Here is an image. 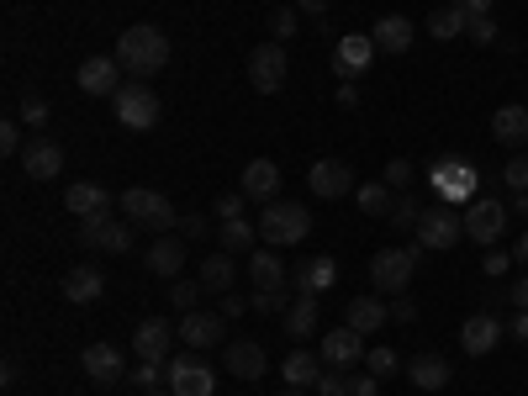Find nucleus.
Returning a JSON list of instances; mask_svg holds the SVG:
<instances>
[{"label":"nucleus","mask_w":528,"mask_h":396,"mask_svg":"<svg viewBox=\"0 0 528 396\" xmlns=\"http://www.w3.org/2000/svg\"><path fill=\"white\" fill-rule=\"evenodd\" d=\"M117 64L127 69V74H159L164 64H169V37L159 32V27H148V22H138V27H127L122 37H117Z\"/></svg>","instance_id":"1"},{"label":"nucleus","mask_w":528,"mask_h":396,"mask_svg":"<svg viewBox=\"0 0 528 396\" xmlns=\"http://www.w3.org/2000/svg\"><path fill=\"white\" fill-rule=\"evenodd\" d=\"M312 233V212L301 201H264L259 212V238L270 243V249H291Z\"/></svg>","instance_id":"2"},{"label":"nucleus","mask_w":528,"mask_h":396,"mask_svg":"<svg viewBox=\"0 0 528 396\" xmlns=\"http://www.w3.org/2000/svg\"><path fill=\"white\" fill-rule=\"evenodd\" d=\"M117 206H122V217L132 222V228H154V233H169L175 228V206H169L159 191H148V185H132V191H122L117 196Z\"/></svg>","instance_id":"3"},{"label":"nucleus","mask_w":528,"mask_h":396,"mask_svg":"<svg viewBox=\"0 0 528 396\" xmlns=\"http://www.w3.org/2000/svg\"><path fill=\"white\" fill-rule=\"evenodd\" d=\"M418 259H423L418 243H412V249H381L370 259V286L386 291V296H402L412 286V275H418Z\"/></svg>","instance_id":"4"},{"label":"nucleus","mask_w":528,"mask_h":396,"mask_svg":"<svg viewBox=\"0 0 528 396\" xmlns=\"http://www.w3.org/2000/svg\"><path fill=\"white\" fill-rule=\"evenodd\" d=\"M111 101H117V122H122L127 132H148V127H159V117H164V111H159V96H154V90H148L143 80L122 85Z\"/></svg>","instance_id":"5"},{"label":"nucleus","mask_w":528,"mask_h":396,"mask_svg":"<svg viewBox=\"0 0 528 396\" xmlns=\"http://www.w3.org/2000/svg\"><path fill=\"white\" fill-rule=\"evenodd\" d=\"M286 74H291V64H286V43H259L254 53H249V85L259 90V96H275V90H286Z\"/></svg>","instance_id":"6"},{"label":"nucleus","mask_w":528,"mask_h":396,"mask_svg":"<svg viewBox=\"0 0 528 396\" xmlns=\"http://www.w3.org/2000/svg\"><path fill=\"white\" fill-rule=\"evenodd\" d=\"M80 243L85 249H106V254H127L132 249V222L117 212H96V217H80Z\"/></svg>","instance_id":"7"},{"label":"nucleus","mask_w":528,"mask_h":396,"mask_svg":"<svg viewBox=\"0 0 528 396\" xmlns=\"http://www.w3.org/2000/svg\"><path fill=\"white\" fill-rule=\"evenodd\" d=\"M164 375H169V391L175 396H212L217 391V375H212V365H206L196 349L180 354V360H169Z\"/></svg>","instance_id":"8"},{"label":"nucleus","mask_w":528,"mask_h":396,"mask_svg":"<svg viewBox=\"0 0 528 396\" xmlns=\"http://www.w3.org/2000/svg\"><path fill=\"white\" fill-rule=\"evenodd\" d=\"M460 238H465V217H455V206H423V217H418L423 249H455Z\"/></svg>","instance_id":"9"},{"label":"nucleus","mask_w":528,"mask_h":396,"mask_svg":"<svg viewBox=\"0 0 528 396\" xmlns=\"http://www.w3.org/2000/svg\"><path fill=\"white\" fill-rule=\"evenodd\" d=\"M180 344L185 349H196V354H206V349H217L222 344V338H228V317H222V312H180Z\"/></svg>","instance_id":"10"},{"label":"nucleus","mask_w":528,"mask_h":396,"mask_svg":"<svg viewBox=\"0 0 528 396\" xmlns=\"http://www.w3.org/2000/svg\"><path fill=\"white\" fill-rule=\"evenodd\" d=\"M507 233V206L492 201V196H476L465 206V238H476V243H497Z\"/></svg>","instance_id":"11"},{"label":"nucleus","mask_w":528,"mask_h":396,"mask_svg":"<svg viewBox=\"0 0 528 396\" xmlns=\"http://www.w3.org/2000/svg\"><path fill=\"white\" fill-rule=\"evenodd\" d=\"M317 354H323V365H333V370H354V365H365V333H354L349 323L328 328Z\"/></svg>","instance_id":"12"},{"label":"nucleus","mask_w":528,"mask_h":396,"mask_svg":"<svg viewBox=\"0 0 528 396\" xmlns=\"http://www.w3.org/2000/svg\"><path fill=\"white\" fill-rule=\"evenodd\" d=\"M307 185H312L317 201H338V196L354 191V175H349L344 159H317V164L307 169Z\"/></svg>","instance_id":"13"},{"label":"nucleus","mask_w":528,"mask_h":396,"mask_svg":"<svg viewBox=\"0 0 528 396\" xmlns=\"http://www.w3.org/2000/svg\"><path fill=\"white\" fill-rule=\"evenodd\" d=\"M222 370L238 375V381H259L270 370V360H264V349L254 338H233V344H222Z\"/></svg>","instance_id":"14"},{"label":"nucleus","mask_w":528,"mask_h":396,"mask_svg":"<svg viewBox=\"0 0 528 396\" xmlns=\"http://www.w3.org/2000/svg\"><path fill=\"white\" fill-rule=\"evenodd\" d=\"M169 344H175V328H169L164 317H148V323H138V333H132V354L148 360V365H164Z\"/></svg>","instance_id":"15"},{"label":"nucleus","mask_w":528,"mask_h":396,"mask_svg":"<svg viewBox=\"0 0 528 396\" xmlns=\"http://www.w3.org/2000/svg\"><path fill=\"white\" fill-rule=\"evenodd\" d=\"M375 37H365V32H349V37H338V48H333V69L344 74V80H354V74H365L370 69V59H375Z\"/></svg>","instance_id":"16"},{"label":"nucleus","mask_w":528,"mask_h":396,"mask_svg":"<svg viewBox=\"0 0 528 396\" xmlns=\"http://www.w3.org/2000/svg\"><path fill=\"white\" fill-rule=\"evenodd\" d=\"M80 370L90 375V381H96V386H117L122 381V349L117 344H90L85 354H80Z\"/></svg>","instance_id":"17"},{"label":"nucleus","mask_w":528,"mask_h":396,"mask_svg":"<svg viewBox=\"0 0 528 396\" xmlns=\"http://www.w3.org/2000/svg\"><path fill=\"white\" fill-rule=\"evenodd\" d=\"M143 264L154 275H164V280H175L180 270H185V238L180 233H159L154 243H148V254H143Z\"/></svg>","instance_id":"18"},{"label":"nucleus","mask_w":528,"mask_h":396,"mask_svg":"<svg viewBox=\"0 0 528 396\" xmlns=\"http://www.w3.org/2000/svg\"><path fill=\"white\" fill-rule=\"evenodd\" d=\"M117 59H101V53H96V59H85L80 69H74V85H80L85 90V96H117Z\"/></svg>","instance_id":"19"},{"label":"nucleus","mask_w":528,"mask_h":396,"mask_svg":"<svg viewBox=\"0 0 528 396\" xmlns=\"http://www.w3.org/2000/svg\"><path fill=\"white\" fill-rule=\"evenodd\" d=\"M497 338H502V323L492 312H476V317H465V328H460V349L470 360H481V354L497 349Z\"/></svg>","instance_id":"20"},{"label":"nucleus","mask_w":528,"mask_h":396,"mask_svg":"<svg viewBox=\"0 0 528 396\" xmlns=\"http://www.w3.org/2000/svg\"><path fill=\"white\" fill-rule=\"evenodd\" d=\"M243 196L249 201H280V164L275 159H249L243 164Z\"/></svg>","instance_id":"21"},{"label":"nucleus","mask_w":528,"mask_h":396,"mask_svg":"<svg viewBox=\"0 0 528 396\" xmlns=\"http://www.w3.org/2000/svg\"><path fill=\"white\" fill-rule=\"evenodd\" d=\"M296 291L301 296H323V291H333V280H338V264L328 259V254H312V259H301L296 264Z\"/></svg>","instance_id":"22"},{"label":"nucleus","mask_w":528,"mask_h":396,"mask_svg":"<svg viewBox=\"0 0 528 396\" xmlns=\"http://www.w3.org/2000/svg\"><path fill=\"white\" fill-rule=\"evenodd\" d=\"M22 169H27L32 180H53L64 169V148L53 143V138H37V143L22 148Z\"/></svg>","instance_id":"23"},{"label":"nucleus","mask_w":528,"mask_h":396,"mask_svg":"<svg viewBox=\"0 0 528 396\" xmlns=\"http://www.w3.org/2000/svg\"><path fill=\"white\" fill-rule=\"evenodd\" d=\"M449 375H455V370H449L444 354H412V365H407V381L418 391H444Z\"/></svg>","instance_id":"24"},{"label":"nucleus","mask_w":528,"mask_h":396,"mask_svg":"<svg viewBox=\"0 0 528 396\" xmlns=\"http://www.w3.org/2000/svg\"><path fill=\"white\" fill-rule=\"evenodd\" d=\"M249 280H254V291H286V259L275 249H254L249 254Z\"/></svg>","instance_id":"25"},{"label":"nucleus","mask_w":528,"mask_h":396,"mask_svg":"<svg viewBox=\"0 0 528 396\" xmlns=\"http://www.w3.org/2000/svg\"><path fill=\"white\" fill-rule=\"evenodd\" d=\"M101 291H106V275L96 270V264H74V270L64 275V301H74V307L96 301Z\"/></svg>","instance_id":"26"},{"label":"nucleus","mask_w":528,"mask_h":396,"mask_svg":"<svg viewBox=\"0 0 528 396\" xmlns=\"http://www.w3.org/2000/svg\"><path fill=\"white\" fill-rule=\"evenodd\" d=\"M344 323L354 333H375V328L391 323V307H386V301H375V296H354L349 307H344Z\"/></svg>","instance_id":"27"},{"label":"nucleus","mask_w":528,"mask_h":396,"mask_svg":"<svg viewBox=\"0 0 528 396\" xmlns=\"http://www.w3.org/2000/svg\"><path fill=\"white\" fill-rule=\"evenodd\" d=\"M492 138H497L502 148H523V143H528V106H497Z\"/></svg>","instance_id":"28"},{"label":"nucleus","mask_w":528,"mask_h":396,"mask_svg":"<svg viewBox=\"0 0 528 396\" xmlns=\"http://www.w3.org/2000/svg\"><path fill=\"white\" fill-rule=\"evenodd\" d=\"M280 323H286V333L291 338H312L317 328H323V317H317V296H291V307L280 312Z\"/></svg>","instance_id":"29"},{"label":"nucleus","mask_w":528,"mask_h":396,"mask_svg":"<svg viewBox=\"0 0 528 396\" xmlns=\"http://www.w3.org/2000/svg\"><path fill=\"white\" fill-rule=\"evenodd\" d=\"M64 206H69L74 217H96V212H111V196H106V185H96V180H80V185H69Z\"/></svg>","instance_id":"30"},{"label":"nucleus","mask_w":528,"mask_h":396,"mask_svg":"<svg viewBox=\"0 0 528 396\" xmlns=\"http://www.w3.org/2000/svg\"><path fill=\"white\" fill-rule=\"evenodd\" d=\"M370 37H375V48H381V53H407L412 48V22H407V16H381V22L370 27Z\"/></svg>","instance_id":"31"},{"label":"nucleus","mask_w":528,"mask_h":396,"mask_svg":"<svg viewBox=\"0 0 528 396\" xmlns=\"http://www.w3.org/2000/svg\"><path fill=\"white\" fill-rule=\"evenodd\" d=\"M354 206H360L365 217H391L396 191H391L386 180H365V185H354Z\"/></svg>","instance_id":"32"},{"label":"nucleus","mask_w":528,"mask_h":396,"mask_svg":"<svg viewBox=\"0 0 528 396\" xmlns=\"http://www.w3.org/2000/svg\"><path fill=\"white\" fill-rule=\"evenodd\" d=\"M201 286H206V291H217V296H228V291H233V254H228V249H217V254H206V259H201Z\"/></svg>","instance_id":"33"},{"label":"nucleus","mask_w":528,"mask_h":396,"mask_svg":"<svg viewBox=\"0 0 528 396\" xmlns=\"http://www.w3.org/2000/svg\"><path fill=\"white\" fill-rule=\"evenodd\" d=\"M428 37H439V43H449V37H470V16L449 0V6H439L428 16Z\"/></svg>","instance_id":"34"},{"label":"nucleus","mask_w":528,"mask_h":396,"mask_svg":"<svg viewBox=\"0 0 528 396\" xmlns=\"http://www.w3.org/2000/svg\"><path fill=\"white\" fill-rule=\"evenodd\" d=\"M323 381V354H307V349H296L291 360H286V386H317Z\"/></svg>","instance_id":"35"},{"label":"nucleus","mask_w":528,"mask_h":396,"mask_svg":"<svg viewBox=\"0 0 528 396\" xmlns=\"http://www.w3.org/2000/svg\"><path fill=\"white\" fill-rule=\"evenodd\" d=\"M439 191H444V201H470V191H476V175H470L465 164H439Z\"/></svg>","instance_id":"36"},{"label":"nucleus","mask_w":528,"mask_h":396,"mask_svg":"<svg viewBox=\"0 0 528 396\" xmlns=\"http://www.w3.org/2000/svg\"><path fill=\"white\" fill-rule=\"evenodd\" d=\"M254 238H259V228H254L249 217H238V222H222V228H217V243H222V249H228V254H243Z\"/></svg>","instance_id":"37"},{"label":"nucleus","mask_w":528,"mask_h":396,"mask_svg":"<svg viewBox=\"0 0 528 396\" xmlns=\"http://www.w3.org/2000/svg\"><path fill=\"white\" fill-rule=\"evenodd\" d=\"M175 233H180L185 243H201V238H212V222H206L201 212H185V217L175 222Z\"/></svg>","instance_id":"38"},{"label":"nucleus","mask_w":528,"mask_h":396,"mask_svg":"<svg viewBox=\"0 0 528 396\" xmlns=\"http://www.w3.org/2000/svg\"><path fill=\"white\" fill-rule=\"evenodd\" d=\"M396 365H402V360H396V349H386V344L365 354V370H370V375H381V381H386V375H396Z\"/></svg>","instance_id":"39"},{"label":"nucleus","mask_w":528,"mask_h":396,"mask_svg":"<svg viewBox=\"0 0 528 396\" xmlns=\"http://www.w3.org/2000/svg\"><path fill=\"white\" fill-rule=\"evenodd\" d=\"M418 217H423L418 201H412V196H396V206H391V228H418Z\"/></svg>","instance_id":"40"},{"label":"nucleus","mask_w":528,"mask_h":396,"mask_svg":"<svg viewBox=\"0 0 528 396\" xmlns=\"http://www.w3.org/2000/svg\"><path fill=\"white\" fill-rule=\"evenodd\" d=\"M201 291H206L201 280H196V286H191V280H180V286L169 291V301H175V312H196L201 307Z\"/></svg>","instance_id":"41"},{"label":"nucleus","mask_w":528,"mask_h":396,"mask_svg":"<svg viewBox=\"0 0 528 396\" xmlns=\"http://www.w3.org/2000/svg\"><path fill=\"white\" fill-rule=\"evenodd\" d=\"M502 180H507V191H528V154H518V159H507L502 164Z\"/></svg>","instance_id":"42"},{"label":"nucleus","mask_w":528,"mask_h":396,"mask_svg":"<svg viewBox=\"0 0 528 396\" xmlns=\"http://www.w3.org/2000/svg\"><path fill=\"white\" fill-rule=\"evenodd\" d=\"M286 307H291L286 291H254L249 296V312H286Z\"/></svg>","instance_id":"43"},{"label":"nucleus","mask_w":528,"mask_h":396,"mask_svg":"<svg viewBox=\"0 0 528 396\" xmlns=\"http://www.w3.org/2000/svg\"><path fill=\"white\" fill-rule=\"evenodd\" d=\"M270 32H275V43H291V37H296V6H280L270 16Z\"/></svg>","instance_id":"44"},{"label":"nucleus","mask_w":528,"mask_h":396,"mask_svg":"<svg viewBox=\"0 0 528 396\" xmlns=\"http://www.w3.org/2000/svg\"><path fill=\"white\" fill-rule=\"evenodd\" d=\"M317 396H349V375L344 370H323V381H317Z\"/></svg>","instance_id":"45"},{"label":"nucleus","mask_w":528,"mask_h":396,"mask_svg":"<svg viewBox=\"0 0 528 396\" xmlns=\"http://www.w3.org/2000/svg\"><path fill=\"white\" fill-rule=\"evenodd\" d=\"M159 370H164V365L138 360V370H127V375H132V386H138V391H159Z\"/></svg>","instance_id":"46"},{"label":"nucleus","mask_w":528,"mask_h":396,"mask_svg":"<svg viewBox=\"0 0 528 396\" xmlns=\"http://www.w3.org/2000/svg\"><path fill=\"white\" fill-rule=\"evenodd\" d=\"M386 185H391V191H407V185H412V164L407 159H391L386 164Z\"/></svg>","instance_id":"47"},{"label":"nucleus","mask_w":528,"mask_h":396,"mask_svg":"<svg viewBox=\"0 0 528 396\" xmlns=\"http://www.w3.org/2000/svg\"><path fill=\"white\" fill-rule=\"evenodd\" d=\"M391 323H418V301H412L407 291L391 301Z\"/></svg>","instance_id":"48"},{"label":"nucleus","mask_w":528,"mask_h":396,"mask_svg":"<svg viewBox=\"0 0 528 396\" xmlns=\"http://www.w3.org/2000/svg\"><path fill=\"white\" fill-rule=\"evenodd\" d=\"M349 396H381V375H349Z\"/></svg>","instance_id":"49"},{"label":"nucleus","mask_w":528,"mask_h":396,"mask_svg":"<svg viewBox=\"0 0 528 396\" xmlns=\"http://www.w3.org/2000/svg\"><path fill=\"white\" fill-rule=\"evenodd\" d=\"M22 122H27V127H48V106L27 96V101H22Z\"/></svg>","instance_id":"50"},{"label":"nucleus","mask_w":528,"mask_h":396,"mask_svg":"<svg viewBox=\"0 0 528 396\" xmlns=\"http://www.w3.org/2000/svg\"><path fill=\"white\" fill-rule=\"evenodd\" d=\"M212 206H217L222 222H238V217H243V196H217Z\"/></svg>","instance_id":"51"},{"label":"nucleus","mask_w":528,"mask_h":396,"mask_svg":"<svg viewBox=\"0 0 528 396\" xmlns=\"http://www.w3.org/2000/svg\"><path fill=\"white\" fill-rule=\"evenodd\" d=\"M0 148H6V154H22V127L16 122H0Z\"/></svg>","instance_id":"52"},{"label":"nucleus","mask_w":528,"mask_h":396,"mask_svg":"<svg viewBox=\"0 0 528 396\" xmlns=\"http://www.w3.org/2000/svg\"><path fill=\"white\" fill-rule=\"evenodd\" d=\"M470 37H476V43H497V22L492 16H476V22H470Z\"/></svg>","instance_id":"53"},{"label":"nucleus","mask_w":528,"mask_h":396,"mask_svg":"<svg viewBox=\"0 0 528 396\" xmlns=\"http://www.w3.org/2000/svg\"><path fill=\"white\" fill-rule=\"evenodd\" d=\"M338 106H344V111H354V106H360V90H354V80H344V85H338Z\"/></svg>","instance_id":"54"},{"label":"nucleus","mask_w":528,"mask_h":396,"mask_svg":"<svg viewBox=\"0 0 528 396\" xmlns=\"http://www.w3.org/2000/svg\"><path fill=\"white\" fill-rule=\"evenodd\" d=\"M243 312H249V301H243V296H222V317H243Z\"/></svg>","instance_id":"55"},{"label":"nucleus","mask_w":528,"mask_h":396,"mask_svg":"<svg viewBox=\"0 0 528 396\" xmlns=\"http://www.w3.org/2000/svg\"><path fill=\"white\" fill-rule=\"evenodd\" d=\"M481 264H486V275H502L513 259H507V254H497V249H486V259H481Z\"/></svg>","instance_id":"56"},{"label":"nucleus","mask_w":528,"mask_h":396,"mask_svg":"<svg viewBox=\"0 0 528 396\" xmlns=\"http://www.w3.org/2000/svg\"><path fill=\"white\" fill-rule=\"evenodd\" d=\"M455 6L470 16V22H476V16H486V11H492V0H455Z\"/></svg>","instance_id":"57"},{"label":"nucleus","mask_w":528,"mask_h":396,"mask_svg":"<svg viewBox=\"0 0 528 396\" xmlns=\"http://www.w3.org/2000/svg\"><path fill=\"white\" fill-rule=\"evenodd\" d=\"M507 296H513V307H518V312H528V275H523V280H518V286H513V291H507Z\"/></svg>","instance_id":"58"},{"label":"nucleus","mask_w":528,"mask_h":396,"mask_svg":"<svg viewBox=\"0 0 528 396\" xmlns=\"http://www.w3.org/2000/svg\"><path fill=\"white\" fill-rule=\"evenodd\" d=\"M296 6L307 11V16H328V0H296Z\"/></svg>","instance_id":"59"},{"label":"nucleus","mask_w":528,"mask_h":396,"mask_svg":"<svg viewBox=\"0 0 528 396\" xmlns=\"http://www.w3.org/2000/svg\"><path fill=\"white\" fill-rule=\"evenodd\" d=\"M507 333H513V338H518V344H528V312H518V323H513V328H507Z\"/></svg>","instance_id":"60"},{"label":"nucleus","mask_w":528,"mask_h":396,"mask_svg":"<svg viewBox=\"0 0 528 396\" xmlns=\"http://www.w3.org/2000/svg\"><path fill=\"white\" fill-rule=\"evenodd\" d=\"M513 259H518V264H528V233L518 238V249H513Z\"/></svg>","instance_id":"61"},{"label":"nucleus","mask_w":528,"mask_h":396,"mask_svg":"<svg viewBox=\"0 0 528 396\" xmlns=\"http://www.w3.org/2000/svg\"><path fill=\"white\" fill-rule=\"evenodd\" d=\"M513 212H523V217H528V191H518V196H513Z\"/></svg>","instance_id":"62"},{"label":"nucleus","mask_w":528,"mask_h":396,"mask_svg":"<svg viewBox=\"0 0 528 396\" xmlns=\"http://www.w3.org/2000/svg\"><path fill=\"white\" fill-rule=\"evenodd\" d=\"M280 396H307V391H301V386H286V391H280Z\"/></svg>","instance_id":"63"},{"label":"nucleus","mask_w":528,"mask_h":396,"mask_svg":"<svg viewBox=\"0 0 528 396\" xmlns=\"http://www.w3.org/2000/svg\"><path fill=\"white\" fill-rule=\"evenodd\" d=\"M138 396H175V391H138Z\"/></svg>","instance_id":"64"}]
</instances>
